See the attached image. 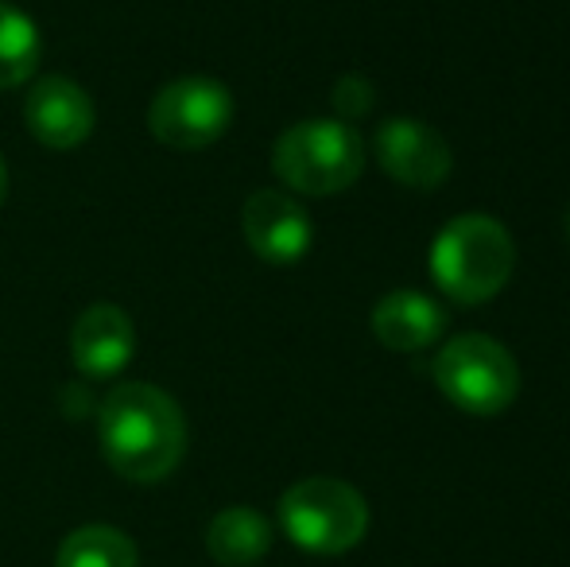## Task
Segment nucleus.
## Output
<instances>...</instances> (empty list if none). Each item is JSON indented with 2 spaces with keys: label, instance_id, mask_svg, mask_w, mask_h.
<instances>
[{
  "label": "nucleus",
  "instance_id": "nucleus-12",
  "mask_svg": "<svg viewBox=\"0 0 570 567\" xmlns=\"http://www.w3.org/2000/svg\"><path fill=\"white\" fill-rule=\"evenodd\" d=\"M272 525L264 514L248 506H229L206 529V553L222 567H253L268 556Z\"/></svg>",
  "mask_w": 570,
  "mask_h": 567
},
{
  "label": "nucleus",
  "instance_id": "nucleus-10",
  "mask_svg": "<svg viewBox=\"0 0 570 567\" xmlns=\"http://www.w3.org/2000/svg\"><path fill=\"white\" fill-rule=\"evenodd\" d=\"M136 354V326L117 303H90L70 326V358L94 381L117 378Z\"/></svg>",
  "mask_w": 570,
  "mask_h": 567
},
{
  "label": "nucleus",
  "instance_id": "nucleus-14",
  "mask_svg": "<svg viewBox=\"0 0 570 567\" xmlns=\"http://www.w3.org/2000/svg\"><path fill=\"white\" fill-rule=\"evenodd\" d=\"M55 567H136V545L117 525H82L62 537Z\"/></svg>",
  "mask_w": 570,
  "mask_h": 567
},
{
  "label": "nucleus",
  "instance_id": "nucleus-15",
  "mask_svg": "<svg viewBox=\"0 0 570 567\" xmlns=\"http://www.w3.org/2000/svg\"><path fill=\"white\" fill-rule=\"evenodd\" d=\"M331 101H334V114H338V121L353 125V121H361V117H365L368 109H373L376 90H373V82H368V78L345 75V78H338V82H334Z\"/></svg>",
  "mask_w": 570,
  "mask_h": 567
},
{
  "label": "nucleus",
  "instance_id": "nucleus-11",
  "mask_svg": "<svg viewBox=\"0 0 570 567\" xmlns=\"http://www.w3.org/2000/svg\"><path fill=\"white\" fill-rule=\"evenodd\" d=\"M446 315L431 295L423 292H389L373 307V334L381 346L396 350V354H415L428 350L443 339Z\"/></svg>",
  "mask_w": 570,
  "mask_h": 567
},
{
  "label": "nucleus",
  "instance_id": "nucleus-17",
  "mask_svg": "<svg viewBox=\"0 0 570 567\" xmlns=\"http://www.w3.org/2000/svg\"><path fill=\"white\" fill-rule=\"evenodd\" d=\"M567 242H570V214H567Z\"/></svg>",
  "mask_w": 570,
  "mask_h": 567
},
{
  "label": "nucleus",
  "instance_id": "nucleus-8",
  "mask_svg": "<svg viewBox=\"0 0 570 567\" xmlns=\"http://www.w3.org/2000/svg\"><path fill=\"white\" fill-rule=\"evenodd\" d=\"M240 229H245L248 250L268 265H295V261L307 257L311 242H315L311 214L299 206V198L272 187H261L245 198Z\"/></svg>",
  "mask_w": 570,
  "mask_h": 567
},
{
  "label": "nucleus",
  "instance_id": "nucleus-7",
  "mask_svg": "<svg viewBox=\"0 0 570 567\" xmlns=\"http://www.w3.org/2000/svg\"><path fill=\"white\" fill-rule=\"evenodd\" d=\"M373 148L381 172L412 190L443 187L454 167V151L443 140V133L431 129L428 121H415V117H389L376 129Z\"/></svg>",
  "mask_w": 570,
  "mask_h": 567
},
{
  "label": "nucleus",
  "instance_id": "nucleus-13",
  "mask_svg": "<svg viewBox=\"0 0 570 567\" xmlns=\"http://www.w3.org/2000/svg\"><path fill=\"white\" fill-rule=\"evenodd\" d=\"M43 55V39L28 12L16 4L0 0V90H16V86L31 82Z\"/></svg>",
  "mask_w": 570,
  "mask_h": 567
},
{
  "label": "nucleus",
  "instance_id": "nucleus-6",
  "mask_svg": "<svg viewBox=\"0 0 570 567\" xmlns=\"http://www.w3.org/2000/svg\"><path fill=\"white\" fill-rule=\"evenodd\" d=\"M233 121V94L214 78L190 75L175 78L164 90H156L148 106V129L159 144L175 151L210 148L229 133Z\"/></svg>",
  "mask_w": 570,
  "mask_h": 567
},
{
  "label": "nucleus",
  "instance_id": "nucleus-16",
  "mask_svg": "<svg viewBox=\"0 0 570 567\" xmlns=\"http://www.w3.org/2000/svg\"><path fill=\"white\" fill-rule=\"evenodd\" d=\"M4 198H8V167H4V159H0V206H4Z\"/></svg>",
  "mask_w": 570,
  "mask_h": 567
},
{
  "label": "nucleus",
  "instance_id": "nucleus-2",
  "mask_svg": "<svg viewBox=\"0 0 570 567\" xmlns=\"http://www.w3.org/2000/svg\"><path fill=\"white\" fill-rule=\"evenodd\" d=\"M517 268L512 234L493 214H458L431 245V276L454 303H485L504 292Z\"/></svg>",
  "mask_w": 570,
  "mask_h": 567
},
{
  "label": "nucleus",
  "instance_id": "nucleus-1",
  "mask_svg": "<svg viewBox=\"0 0 570 567\" xmlns=\"http://www.w3.org/2000/svg\"><path fill=\"white\" fill-rule=\"evenodd\" d=\"M98 443L128 482H159L187 454V420L171 393L148 381H125L98 409Z\"/></svg>",
  "mask_w": 570,
  "mask_h": 567
},
{
  "label": "nucleus",
  "instance_id": "nucleus-5",
  "mask_svg": "<svg viewBox=\"0 0 570 567\" xmlns=\"http://www.w3.org/2000/svg\"><path fill=\"white\" fill-rule=\"evenodd\" d=\"M439 393L470 417H501L520 393V365L497 339L478 331L454 334L431 362Z\"/></svg>",
  "mask_w": 570,
  "mask_h": 567
},
{
  "label": "nucleus",
  "instance_id": "nucleus-4",
  "mask_svg": "<svg viewBox=\"0 0 570 567\" xmlns=\"http://www.w3.org/2000/svg\"><path fill=\"white\" fill-rule=\"evenodd\" d=\"M279 525L287 540L303 553L342 556L357 548L368 532V506L361 490H353L342 478H303L287 486L279 498Z\"/></svg>",
  "mask_w": 570,
  "mask_h": 567
},
{
  "label": "nucleus",
  "instance_id": "nucleus-9",
  "mask_svg": "<svg viewBox=\"0 0 570 567\" xmlns=\"http://www.w3.org/2000/svg\"><path fill=\"white\" fill-rule=\"evenodd\" d=\"M23 125L43 148L67 151L90 140L94 125H98V109L75 78L43 75L23 98Z\"/></svg>",
  "mask_w": 570,
  "mask_h": 567
},
{
  "label": "nucleus",
  "instance_id": "nucleus-3",
  "mask_svg": "<svg viewBox=\"0 0 570 567\" xmlns=\"http://www.w3.org/2000/svg\"><path fill=\"white\" fill-rule=\"evenodd\" d=\"M272 172L287 190L299 195H342L365 172V144L357 129L338 117L299 121L272 148Z\"/></svg>",
  "mask_w": 570,
  "mask_h": 567
}]
</instances>
